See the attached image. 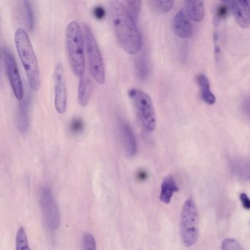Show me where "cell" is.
Listing matches in <instances>:
<instances>
[{
  "instance_id": "e0dca14e",
  "label": "cell",
  "mask_w": 250,
  "mask_h": 250,
  "mask_svg": "<svg viewBox=\"0 0 250 250\" xmlns=\"http://www.w3.org/2000/svg\"><path fill=\"white\" fill-rule=\"evenodd\" d=\"M197 82L200 88L202 99L207 104L213 105L216 103V97L210 90V83L205 74H199L197 76Z\"/></svg>"
},
{
  "instance_id": "d4e9b609",
  "label": "cell",
  "mask_w": 250,
  "mask_h": 250,
  "mask_svg": "<svg viewBox=\"0 0 250 250\" xmlns=\"http://www.w3.org/2000/svg\"><path fill=\"white\" fill-rule=\"evenodd\" d=\"M137 71L140 79L144 80L147 77L148 68H147V62L145 61V58H141L139 59V61H137Z\"/></svg>"
},
{
  "instance_id": "3957f363",
  "label": "cell",
  "mask_w": 250,
  "mask_h": 250,
  "mask_svg": "<svg viewBox=\"0 0 250 250\" xmlns=\"http://www.w3.org/2000/svg\"><path fill=\"white\" fill-rule=\"evenodd\" d=\"M84 38L81 27L77 21H71L65 30V45L70 66L74 75L82 77L85 71Z\"/></svg>"
},
{
  "instance_id": "9a60e30c",
  "label": "cell",
  "mask_w": 250,
  "mask_h": 250,
  "mask_svg": "<svg viewBox=\"0 0 250 250\" xmlns=\"http://www.w3.org/2000/svg\"><path fill=\"white\" fill-rule=\"evenodd\" d=\"M184 10L188 18L192 21H200L204 17V3L202 1H186Z\"/></svg>"
},
{
  "instance_id": "6da1fadb",
  "label": "cell",
  "mask_w": 250,
  "mask_h": 250,
  "mask_svg": "<svg viewBox=\"0 0 250 250\" xmlns=\"http://www.w3.org/2000/svg\"><path fill=\"white\" fill-rule=\"evenodd\" d=\"M109 8L114 31L120 44L128 55H136L141 49L143 39L135 20L120 1H111Z\"/></svg>"
},
{
  "instance_id": "8fae6325",
  "label": "cell",
  "mask_w": 250,
  "mask_h": 250,
  "mask_svg": "<svg viewBox=\"0 0 250 250\" xmlns=\"http://www.w3.org/2000/svg\"><path fill=\"white\" fill-rule=\"evenodd\" d=\"M120 133H121V141L125 154L128 158L135 156L137 150V140L128 123L124 121L120 122Z\"/></svg>"
},
{
  "instance_id": "8992f818",
  "label": "cell",
  "mask_w": 250,
  "mask_h": 250,
  "mask_svg": "<svg viewBox=\"0 0 250 250\" xmlns=\"http://www.w3.org/2000/svg\"><path fill=\"white\" fill-rule=\"evenodd\" d=\"M128 93L135 106L143 128L148 132L154 131L156 128V115L151 98L138 88H131Z\"/></svg>"
},
{
  "instance_id": "9c48e42d",
  "label": "cell",
  "mask_w": 250,
  "mask_h": 250,
  "mask_svg": "<svg viewBox=\"0 0 250 250\" xmlns=\"http://www.w3.org/2000/svg\"><path fill=\"white\" fill-rule=\"evenodd\" d=\"M54 87H55V107L57 112L64 114L66 112L68 103L66 83L62 64L56 65L54 71Z\"/></svg>"
},
{
  "instance_id": "277c9868",
  "label": "cell",
  "mask_w": 250,
  "mask_h": 250,
  "mask_svg": "<svg viewBox=\"0 0 250 250\" xmlns=\"http://www.w3.org/2000/svg\"><path fill=\"white\" fill-rule=\"evenodd\" d=\"M83 34L90 74L99 84H104L105 83L104 62L90 26L86 24L83 25Z\"/></svg>"
},
{
  "instance_id": "ffe728a7",
  "label": "cell",
  "mask_w": 250,
  "mask_h": 250,
  "mask_svg": "<svg viewBox=\"0 0 250 250\" xmlns=\"http://www.w3.org/2000/svg\"><path fill=\"white\" fill-rule=\"evenodd\" d=\"M142 4H143L142 1H126V2H124V5L126 7L128 12L136 21L138 20L139 17H140Z\"/></svg>"
},
{
  "instance_id": "7a4b0ae2",
  "label": "cell",
  "mask_w": 250,
  "mask_h": 250,
  "mask_svg": "<svg viewBox=\"0 0 250 250\" xmlns=\"http://www.w3.org/2000/svg\"><path fill=\"white\" fill-rule=\"evenodd\" d=\"M14 41L20 61L27 75L29 85L32 90L38 91L41 85L40 70L30 37L24 29L18 28L15 32Z\"/></svg>"
},
{
  "instance_id": "44dd1931",
  "label": "cell",
  "mask_w": 250,
  "mask_h": 250,
  "mask_svg": "<svg viewBox=\"0 0 250 250\" xmlns=\"http://www.w3.org/2000/svg\"><path fill=\"white\" fill-rule=\"evenodd\" d=\"M22 3L24 13H25L27 28L30 30H33L34 28V16H33V7H32L31 2H29V1H24Z\"/></svg>"
},
{
  "instance_id": "f1b7e54d",
  "label": "cell",
  "mask_w": 250,
  "mask_h": 250,
  "mask_svg": "<svg viewBox=\"0 0 250 250\" xmlns=\"http://www.w3.org/2000/svg\"><path fill=\"white\" fill-rule=\"evenodd\" d=\"M242 107L244 112L250 118V97L243 102Z\"/></svg>"
},
{
  "instance_id": "4fadbf2b",
  "label": "cell",
  "mask_w": 250,
  "mask_h": 250,
  "mask_svg": "<svg viewBox=\"0 0 250 250\" xmlns=\"http://www.w3.org/2000/svg\"><path fill=\"white\" fill-rule=\"evenodd\" d=\"M234 175L244 181L250 182V158H235L229 162Z\"/></svg>"
},
{
  "instance_id": "2e32d148",
  "label": "cell",
  "mask_w": 250,
  "mask_h": 250,
  "mask_svg": "<svg viewBox=\"0 0 250 250\" xmlns=\"http://www.w3.org/2000/svg\"><path fill=\"white\" fill-rule=\"evenodd\" d=\"M92 95L91 81L85 75L80 78L78 87V102L82 107H85Z\"/></svg>"
},
{
  "instance_id": "4dcf8cb0",
  "label": "cell",
  "mask_w": 250,
  "mask_h": 250,
  "mask_svg": "<svg viewBox=\"0 0 250 250\" xmlns=\"http://www.w3.org/2000/svg\"></svg>"
},
{
  "instance_id": "d6986e66",
  "label": "cell",
  "mask_w": 250,
  "mask_h": 250,
  "mask_svg": "<svg viewBox=\"0 0 250 250\" xmlns=\"http://www.w3.org/2000/svg\"><path fill=\"white\" fill-rule=\"evenodd\" d=\"M16 250H31L27 233L22 227L17 231V238H16Z\"/></svg>"
},
{
  "instance_id": "5bb4252c",
  "label": "cell",
  "mask_w": 250,
  "mask_h": 250,
  "mask_svg": "<svg viewBox=\"0 0 250 250\" xmlns=\"http://www.w3.org/2000/svg\"><path fill=\"white\" fill-rule=\"evenodd\" d=\"M178 191L179 188L173 175H167L164 178L161 184L159 200L165 204H169L173 194Z\"/></svg>"
},
{
  "instance_id": "30bf717a",
  "label": "cell",
  "mask_w": 250,
  "mask_h": 250,
  "mask_svg": "<svg viewBox=\"0 0 250 250\" xmlns=\"http://www.w3.org/2000/svg\"><path fill=\"white\" fill-rule=\"evenodd\" d=\"M227 5L232 11L234 18L238 25L246 29L250 25V5L245 0L227 2Z\"/></svg>"
},
{
  "instance_id": "ac0fdd59",
  "label": "cell",
  "mask_w": 250,
  "mask_h": 250,
  "mask_svg": "<svg viewBox=\"0 0 250 250\" xmlns=\"http://www.w3.org/2000/svg\"><path fill=\"white\" fill-rule=\"evenodd\" d=\"M18 128L22 134L27 132L29 128L28 102L27 99L20 101L18 107Z\"/></svg>"
},
{
  "instance_id": "ba28073f",
  "label": "cell",
  "mask_w": 250,
  "mask_h": 250,
  "mask_svg": "<svg viewBox=\"0 0 250 250\" xmlns=\"http://www.w3.org/2000/svg\"><path fill=\"white\" fill-rule=\"evenodd\" d=\"M2 58H3L5 72L8 76L14 96L18 100L21 101L24 98V90H23L21 76H20L15 58L10 49L6 46L2 49Z\"/></svg>"
},
{
  "instance_id": "cb8c5ba5",
  "label": "cell",
  "mask_w": 250,
  "mask_h": 250,
  "mask_svg": "<svg viewBox=\"0 0 250 250\" xmlns=\"http://www.w3.org/2000/svg\"><path fill=\"white\" fill-rule=\"evenodd\" d=\"M221 250H243V249L236 240L228 238L222 241Z\"/></svg>"
},
{
  "instance_id": "7402d4cb",
  "label": "cell",
  "mask_w": 250,
  "mask_h": 250,
  "mask_svg": "<svg viewBox=\"0 0 250 250\" xmlns=\"http://www.w3.org/2000/svg\"><path fill=\"white\" fill-rule=\"evenodd\" d=\"M155 11L162 14L169 12L173 8V1H152L150 2Z\"/></svg>"
},
{
  "instance_id": "5b68a950",
  "label": "cell",
  "mask_w": 250,
  "mask_h": 250,
  "mask_svg": "<svg viewBox=\"0 0 250 250\" xmlns=\"http://www.w3.org/2000/svg\"><path fill=\"white\" fill-rule=\"evenodd\" d=\"M199 215L194 200L189 197L184 202L181 210L180 229L181 238L186 247L197 242L199 236Z\"/></svg>"
},
{
  "instance_id": "52a82bcc",
  "label": "cell",
  "mask_w": 250,
  "mask_h": 250,
  "mask_svg": "<svg viewBox=\"0 0 250 250\" xmlns=\"http://www.w3.org/2000/svg\"><path fill=\"white\" fill-rule=\"evenodd\" d=\"M40 204L46 229L50 232H55L61 225V214L56 200L47 187L41 191Z\"/></svg>"
},
{
  "instance_id": "603a6c76",
  "label": "cell",
  "mask_w": 250,
  "mask_h": 250,
  "mask_svg": "<svg viewBox=\"0 0 250 250\" xmlns=\"http://www.w3.org/2000/svg\"><path fill=\"white\" fill-rule=\"evenodd\" d=\"M83 250H96V241L94 236L90 232H85L83 235Z\"/></svg>"
},
{
  "instance_id": "7c38bea8",
  "label": "cell",
  "mask_w": 250,
  "mask_h": 250,
  "mask_svg": "<svg viewBox=\"0 0 250 250\" xmlns=\"http://www.w3.org/2000/svg\"><path fill=\"white\" fill-rule=\"evenodd\" d=\"M173 30L181 39L191 38L194 31L192 23L184 9L177 13L173 20Z\"/></svg>"
},
{
  "instance_id": "4316f807",
  "label": "cell",
  "mask_w": 250,
  "mask_h": 250,
  "mask_svg": "<svg viewBox=\"0 0 250 250\" xmlns=\"http://www.w3.org/2000/svg\"><path fill=\"white\" fill-rule=\"evenodd\" d=\"M240 200H241V204H242L244 208L247 210H250V199L245 193H241L240 194Z\"/></svg>"
},
{
  "instance_id": "f546056e",
  "label": "cell",
  "mask_w": 250,
  "mask_h": 250,
  "mask_svg": "<svg viewBox=\"0 0 250 250\" xmlns=\"http://www.w3.org/2000/svg\"></svg>"
},
{
  "instance_id": "83f0119b",
  "label": "cell",
  "mask_w": 250,
  "mask_h": 250,
  "mask_svg": "<svg viewBox=\"0 0 250 250\" xmlns=\"http://www.w3.org/2000/svg\"><path fill=\"white\" fill-rule=\"evenodd\" d=\"M93 15L99 20L103 19L105 15L104 9L102 6L96 7L93 10Z\"/></svg>"
},
{
  "instance_id": "484cf974",
  "label": "cell",
  "mask_w": 250,
  "mask_h": 250,
  "mask_svg": "<svg viewBox=\"0 0 250 250\" xmlns=\"http://www.w3.org/2000/svg\"><path fill=\"white\" fill-rule=\"evenodd\" d=\"M83 124L81 120L79 119V118H76V119L73 120V121L71 124V129L73 132H80V131H82V129H83Z\"/></svg>"
}]
</instances>
